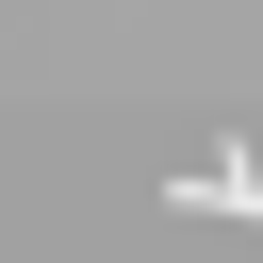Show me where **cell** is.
<instances>
[{
  "mask_svg": "<svg viewBox=\"0 0 263 263\" xmlns=\"http://www.w3.org/2000/svg\"><path fill=\"white\" fill-rule=\"evenodd\" d=\"M164 214H263V148H247V132H214V148L164 181Z\"/></svg>",
  "mask_w": 263,
  "mask_h": 263,
  "instance_id": "cell-1",
  "label": "cell"
}]
</instances>
